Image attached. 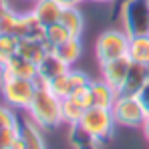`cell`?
Segmentation results:
<instances>
[{
	"label": "cell",
	"instance_id": "obj_1",
	"mask_svg": "<svg viewBox=\"0 0 149 149\" xmlns=\"http://www.w3.org/2000/svg\"><path fill=\"white\" fill-rule=\"evenodd\" d=\"M24 113L42 131L58 129L63 125V99H58L45 83H38L34 99L30 101V105Z\"/></svg>",
	"mask_w": 149,
	"mask_h": 149
},
{
	"label": "cell",
	"instance_id": "obj_2",
	"mask_svg": "<svg viewBox=\"0 0 149 149\" xmlns=\"http://www.w3.org/2000/svg\"><path fill=\"white\" fill-rule=\"evenodd\" d=\"M115 127H117V123H115L113 111L107 109V107L93 105V107L85 109L81 121L74 125L73 129H77L81 135H85L89 141H93L97 145H103L113 137Z\"/></svg>",
	"mask_w": 149,
	"mask_h": 149
},
{
	"label": "cell",
	"instance_id": "obj_3",
	"mask_svg": "<svg viewBox=\"0 0 149 149\" xmlns=\"http://www.w3.org/2000/svg\"><path fill=\"white\" fill-rule=\"evenodd\" d=\"M38 89L36 79H20V77H8L0 74V95L8 107L14 111H26L30 101L34 99V93Z\"/></svg>",
	"mask_w": 149,
	"mask_h": 149
},
{
	"label": "cell",
	"instance_id": "obj_4",
	"mask_svg": "<svg viewBox=\"0 0 149 149\" xmlns=\"http://www.w3.org/2000/svg\"><path fill=\"white\" fill-rule=\"evenodd\" d=\"M129 40H131V36L123 28H107V30L99 32V36L95 38V58H97V63L105 65L109 61L127 56Z\"/></svg>",
	"mask_w": 149,
	"mask_h": 149
},
{
	"label": "cell",
	"instance_id": "obj_5",
	"mask_svg": "<svg viewBox=\"0 0 149 149\" xmlns=\"http://www.w3.org/2000/svg\"><path fill=\"white\" fill-rule=\"evenodd\" d=\"M111 111H113L117 127H123V129H141V125L147 117V111H145L143 103L139 99V95L119 93V97L115 101V105L111 107Z\"/></svg>",
	"mask_w": 149,
	"mask_h": 149
},
{
	"label": "cell",
	"instance_id": "obj_6",
	"mask_svg": "<svg viewBox=\"0 0 149 149\" xmlns=\"http://www.w3.org/2000/svg\"><path fill=\"white\" fill-rule=\"evenodd\" d=\"M119 20L129 36L149 34V0H125L119 10Z\"/></svg>",
	"mask_w": 149,
	"mask_h": 149
},
{
	"label": "cell",
	"instance_id": "obj_7",
	"mask_svg": "<svg viewBox=\"0 0 149 149\" xmlns=\"http://www.w3.org/2000/svg\"><path fill=\"white\" fill-rule=\"evenodd\" d=\"M129 67H131V58H129V56H121V58L109 61V63H105V65H99L101 79L107 81L115 91L121 93L125 77H127V73H129Z\"/></svg>",
	"mask_w": 149,
	"mask_h": 149
},
{
	"label": "cell",
	"instance_id": "obj_8",
	"mask_svg": "<svg viewBox=\"0 0 149 149\" xmlns=\"http://www.w3.org/2000/svg\"><path fill=\"white\" fill-rule=\"evenodd\" d=\"M63 8L65 6L58 0H34L30 6V14L38 20L40 26H50L61 20Z\"/></svg>",
	"mask_w": 149,
	"mask_h": 149
},
{
	"label": "cell",
	"instance_id": "obj_9",
	"mask_svg": "<svg viewBox=\"0 0 149 149\" xmlns=\"http://www.w3.org/2000/svg\"><path fill=\"white\" fill-rule=\"evenodd\" d=\"M38 67V77H36V81L38 83H49L52 81L54 77H58V74L67 73L71 67L67 65V63H63L58 56H56V52L54 50H49V54L36 65Z\"/></svg>",
	"mask_w": 149,
	"mask_h": 149
},
{
	"label": "cell",
	"instance_id": "obj_10",
	"mask_svg": "<svg viewBox=\"0 0 149 149\" xmlns=\"http://www.w3.org/2000/svg\"><path fill=\"white\" fill-rule=\"evenodd\" d=\"M0 74H8V77H20V79H36L38 77V67L34 63H30L28 58L14 54L4 67H0Z\"/></svg>",
	"mask_w": 149,
	"mask_h": 149
},
{
	"label": "cell",
	"instance_id": "obj_11",
	"mask_svg": "<svg viewBox=\"0 0 149 149\" xmlns=\"http://www.w3.org/2000/svg\"><path fill=\"white\" fill-rule=\"evenodd\" d=\"M89 89H91L93 105H97V107H107V109H111V107L115 105L117 97H119V91H115V89H113L107 81H103V79H91Z\"/></svg>",
	"mask_w": 149,
	"mask_h": 149
},
{
	"label": "cell",
	"instance_id": "obj_12",
	"mask_svg": "<svg viewBox=\"0 0 149 149\" xmlns=\"http://www.w3.org/2000/svg\"><path fill=\"white\" fill-rule=\"evenodd\" d=\"M147 81H149V69L147 67L137 65V63H131L129 73L125 77L121 93H125V95H139V91L145 87Z\"/></svg>",
	"mask_w": 149,
	"mask_h": 149
},
{
	"label": "cell",
	"instance_id": "obj_13",
	"mask_svg": "<svg viewBox=\"0 0 149 149\" xmlns=\"http://www.w3.org/2000/svg\"><path fill=\"white\" fill-rule=\"evenodd\" d=\"M49 50L50 49L42 38H18V54L28 58L34 65H38L49 54Z\"/></svg>",
	"mask_w": 149,
	"mask_h": 149
},
{
	"label": "cell",
	"instance_id": "obj_14",
	"mask_svg": "<svg viewBox=\"0 0 149 149\" xmlns=\"http://www.w3.org/2000/svg\"><path fill=\"white\" fill-rule=\"evenodd\" d=\"M18 129H20V137L24 141L26 149H47L45 137H42V129L36 123H32L28 117L18 121Z\"/></svg>",
	"mask_w": 149,
	"mask_h": 149
},
{
	"label": "cell",
	"instance_id": "obj_15",
	"mask_svg": "<svg viewBox=\"0 0 149 149\" xmlns=\"http://www.w3.org/2000/svg\"><path fill=\"white\" fill-rule=\"evenodd\" d=\"M56 56L63 61V63H67L71 69H73L74 65L81 61V56H83V42H81V36H71L69 40H65L63 45H58L56 49Z\"/></svg>",
	"mask_w": 149,
	"mask_h": 149
},
{
	"label": "cell",
	"instance_id": "obj_16",
	"mask_svg": "<svg viewBox=\"0 0 149 149\" xmlns=\"http://www.w3.org/2000/svg\"><path fill=\"white\" fill-rule=\"evenodd\" d=\"M58 22L71 32V36H83L85 16H83V12L79 10V6H65Z\"/></svg>",
	"mask_w": 149,
	"mask_h": 149
},
{
	"label": "cell",
	"instance_id": "obj_17",
	"mask_svg": "<svg viewBox=\"0 0 149 149\" xmlns=\"http://www.w3.org/2000/svg\"><path fill=\"white\" fill-rule=\"evenodd\" d=\"M127 56L131 58V63L143 65V67H147V69H149V34L131 36Z\"/></svg>",
	"mask_w": 149,
	"mask_h": 149
},
{
	"label": "cell",
	"instance_id": "obj_18",
	"mask_svg": "<svg viewBox=\"0 0 149 149\" xmlns=\"http://www.w3.org/2000/svg\"><path fill=\"white\" fill-rule=\"evenodd\" d=\"M69 38H71V32L61 24V22L45 26V30H42V40L47 42V47H49L50 50H54L58 45H63V42L69 40Z\"/></svg>",
	"mask_w": 149,
	"mask_h": 149
},
{
	"label": "cell",
	"instance_id": "obj_19",
	"mask_svg": "<svg viewBox=\"0 0 149 149\" xmlns=\"http://www.w3.org/2000/svg\"><path fill=\"white\" fill-rule=\"evenodd\" d=\"M47 87H49L50 91L58 97V99H67V97H71V93L74 91L73 87V79H71V69L67 71V73L58 74V77H54L52 81L49 83H45Z\"/></svg>",
	"mask_w": 149,
	"mask_h": 149
},
{
	"label": "cell",
	"instance_id": "obj_20",
	"mask_svg": "<svg viewBox=\"0 0 149 149\" xmlns=\"http://www.w3.org/2000/svg\"><path fill=\"white\" fill-rule=\"evenodd\" d=\"M83 113H85V107H83V105H79L73 97L63 99V123H65V125L74 127V125L81 121Z\"/></svg>",
	"mask_w": 149,
	"mask_h": 149
},
{
	"label": "cell",
	"instance_id": "obj_21",
	"mask_svg": "<svg viewBox=\"0 0 149 149\" xmlns=\"http://www.w3.org/2000/svg\"><path fill=\"white\" fill-rule=\"evenodd\" d=\"M14 54H18V38L12 34H0V67H4Z\"/></svg>",
	"mask_w": 149,
	"mask_h": 149
},
{
	"label": "cell",
	"instance_id": "obj_22",
	"mask_svg": "<svg viewBox=\"0 0 149 149\" xmlns=\"http://www.w3.org/2000/svg\"><path fill=\"white\" fill-rule=\"evenodd\" d=\"M18 16H20V12L12 10L10 6L0 8V34H12L14 36V30H16V24H18Z\"/></svg>",
	"mask_w": 149,
	"mask_h": 149
},
{
	"label": "cell",
	"instance_id": "obj_23",
	"mask_svg": "<svg viewBox=\"0 0 149 149\" xmlns=\"http://www.w3.org/2000/svg\"><path fill=\"white\" fill-rule=\"evenodd\" d=\"M18 135H20L18 125L2 127V129H0V147H2V149H10V147H12V143L18 139Z\"/></svg>",
	"mask_w": 149,
	"mask_h": 149
},
{
	"label": "cell",
	"instance_id": "obj_24",
	"mask_svg": "<svg viewBox=\"0 0 149 149\" xmlns=\"http://www.w3.org/2000/svg\"><path fill=\"white\" fill-rule=\"evenodd\" d=\"M71 97H73L79 105H83L85 109L93 107V97H91V89H89V85H85V87H77L73 93H71Z\"/></svg>",
	"mask_w": 149,
	"mask_h": 149
},
{
	"label": "cell",
	"instance_id": "obj_25",
	"mask_svg": "<svg viewBox=\"0 0 149 149\" xmlns=\"http://www.w3.org/2000/svg\"><path fill=\"white\" fill-rule=\"evenodd\" d=\"M20 117L14 113L12 107L8 105H0V129L2 127H10V125H18Z\"/></svg>",
	"mask_w": 149,
	"mask_h": 149
},
{
	"label": "cell",
	"instance_id": "obj_26",
	"mask_svg": "<svg viewBox=\"0 0 149 149\" xmlns=\"http://www.w3.org/2000/svg\"><path fill=\"white\" fill-rule=\"evenodd\" d=\"M71 139H73V145L74 149H99L97 143H93V141H89L85 135H81L77 129L71 127Z\"/></svg>",
	"mask_w": 149,
	"mask_h": 149
},
{
	"label": "cell",
	"instance_id": "obj_27",
	"mask_svg": "<svg viewBox=\"0 0 149 149\" xmlns=\"http://www.w3.org/2000/svg\"><path fill=\"white\" fill-rule=\"evenodd\" d=\"M139 99H141V103H143V107H145V111L149 115V81L145 83V87L139 91Z\"/></svg>",
	"mask_w": 149,
	"mask_h": 149
},
{
	"label": "cell",
	"instance_id": "obj_28",
	"mask_svg": "<svg viewBox=\"0 0 149 149\" xmlns=\"http://www.w3.org/2000/svg\"><path fill=\"white\" fill-rule=\"evenodd\" d=\"M141 133H143V137H145V141L149 143V115L145 117V121L141 125Z\"/></svg>",
	"mask_w": 149,
	"mask_h": 149
},
{
	"label": "cell",
	"instance_id": "obj_29",
	"mask_svg": "<svg viewBox=\"0 0 149 149\" xmlns=\"http://www.w3.org/2000/svg\"><path fill=\"white\" fill-rule=\"evenodd\" d=\"M63 6H81L83 2H87V0H58Z\"/></svg>",
	"mask_w": 149,
	"mask_h": 149
},
{
	"label": "cell",
	"instance_id": "obj_30",
	"mask_svg": "<svg viewBox=\"0 0 149 149\" xmlns=\"http://www.w3.org/2000/svg\"><path fill=\"white\" fill-rule=\"evenodd\" d=\"M10 149H26L24 147V141H22V137H20V135H18V139L12 143V147H10Z\"/></svg>",
	"mask_w": 149,
	"mask_h": 149
},
{
	"label": "cell",
	"instance_id": "obj_31",
	"mask_svg": "<svg viewBox=\"0 0 149 149\" xmlns=\"http://www.w3.org/2000/svg\"><path fill=\"white\" fill-rule=\"evenodd\" d=\"M93 2H99V4H109V2H113V0H93Z\"/></svg>",
	"mask_w": 149,
	"mask_h": 149
},
{
	"label": "cell",
	"instance_id": "obj_32",
	"mask_svg": "<svg viewBox=\"0 0 149 149\" xmlns=\"http://www.w3.org/2000/svg\"><path fill=\"white\" fill-rule=\"evenodd\" d=\"M4 6H8V4H6V0H0V8H4Z\"/></svg>",
	"mask_w": 149,
	"mask_h": 149
},
{
	"label": "cell",
	"instance_id": "obj_33",
	"mask_svg": "<svg viewBox=\"0 0 149 149\" xmlns=\"http://www.w3.org/2000/svg\"><path fill=\"white\" fill-rule=\"evenodd\" d=\"M28 2H34V0H28Z\"/></svg>",
	"mask_w": 149,
	"mask_h": 149
},
{
	"label": "cell",
	"instance_id": "obj_34",
	"mask_svg": "<svg viewBox=\"0 0 149 149\" xmlns=\"http://www.w3.org/2000/svg\"><path fill=\"white\" fill-rule=\"evenodd\" d=\"M0 149H2V147H0Z\"/></svg>",
	"mask_w": 149,
	"mask_h": 149
}]
</instances>
